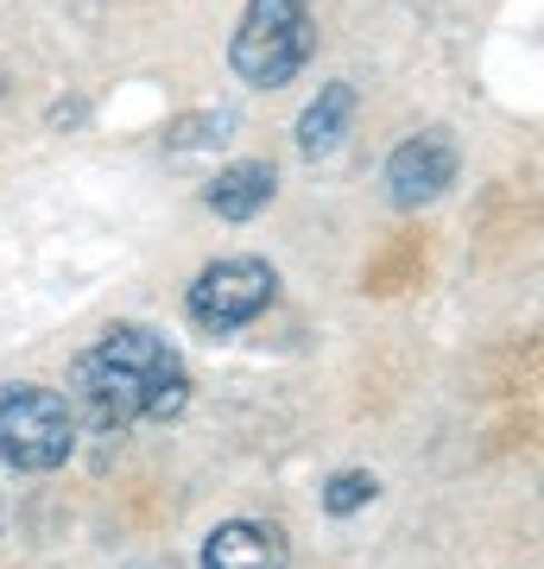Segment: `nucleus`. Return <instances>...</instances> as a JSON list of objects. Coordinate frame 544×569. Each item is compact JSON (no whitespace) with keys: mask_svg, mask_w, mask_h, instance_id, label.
Returning <instances> with one entry per match:
<instances>
[{"mask_svg":"<svg viewBox=\"0 0 544 569\" xmlns=\"http://www.w3.org/2000/svg\"><path fill=\"white\" fill-rule=\"evenodd\" d=\"M77 449V411L51 387H7L0 392V462L20 475H51Z\"/></svg>","mask_w":544,"mask_h":569,"instance_id":"nucleus-3","label":"nucleus"},{"mask_svg":"<svg viewBox=\"0 0 544 569\" xmlns=\"http://www.w3.org/2000/svg\"><path fill=\"white\" fill-rule=\"evenodd\" d=\"M285 563H291V545L266 519H228L202 538V569H285Z\"/></svg>","mask_w":544,"mask_h":569,"instance_id":"nucleus-6","label":"nucleus"},{"mask_svg":"<svg viewBox=\"0 0 544 569\" xmlns=\"http://www.w3.org/2000/svg\"><path fill=\"white\" fill-rule=\"evenodd\" d=\"M456 140H449L444 127H424L412 140L393 146V159H386V197L399 209H424L437 203L449 183H456Z\"/></svg>","mask_w":544,"mask_h":569,"instance_id":"nucleus-5","label":"nucleus"},{"mask_svg":"<svg viewBox=\"0 0 544 569\" xmlns=\"http://www.w3.org/2000/svg\"><path fill=\"white\" fill-rule=\"evenodd\" d=\"M273 298H279V272H273L266 260H254V253H228V260H209L197 272L184 310H190V323L197 329L228 336V329L254 323Z\"/></svg>","mask_w":544,"mask_h":569,"instance_id":"nucleus-4","label":"nucleus"},{"mask_svg":"<svg viewBox=\"0 0 544 569\" xmlns=\"http://www.w3.org/2000/svg\"><path fill=\"white\" fill-rule=\"evenodd\" d=\"M317 26H310V0H247L241 26L228 39V63L247 89H285L310 63Z\"/></svg>","mask_w":544,"mask_h":569,"instance_id":"nucleus-2","label":"nucleus"},{"mask_svg":"<svg viewBox=\"0 0 544 569\" xmlns=\"http://www.w3.org/2000/svg\"><path fill=\"white\" fill-rule=\"evenodd\" d=\"M273 190H279L273 164H266V159H241V164H222V171L209 178L202 203L216 209L222 222H254V216H260V209L273 203Z\"/></svg>","mask_w":544,"mask_h":569,"instance_id":"nucleus-7","label":"nucleus"},{"mask_svg":"<svg viewBox=\"0 0 544 569\" xmlns=\"http://www.w3.org/2000/svg\"><path fill=\"white\" fill-rule=\"evenodd\" d=\"M380 493V481L374 475H362V468H348V475H336L329 488H323V512H336V519H348L355 507H367Z\"/></svg>","mask_w":544,"mask_h":569,"instance_id":"nucleus-9","label":"nucleus"},{"mask_svg":"<svg viewBox=\"0 0 544 569\" xmlns=\"http://www.w3.org/2000/svg\"><path fill=\"white\" fill-rule=\"evenodd\" d=\"M228 127H235L228 108H216V114H190V121H178L171 133H165V146H178V152H190V146H222Z\"/></svg>","mask_w":544,"mask_h":569,"instance_id":"nucleus-10","label":"nucleus"},{"mask_svg":"<svg viewBox=\"0 0 544 569\" xmlns=\"http://www.w3.org/2000/svg\"><path fill=\"white\" fill-rule=\"evenodd\" d=\"M184 406H190V373L178 348L140 323H115L70 367V411H82L96 430L165 425Z\"/></svg>","mask_w":544,"mask_h":569,"instance_id":"nucleus-1","label":"nucleus"},{"mask_svg":"<svg viewBox=\"0 0 544 569\" xmlns=\"http://www.w3.org/2000/svg\"><path fill=\"white\" fill-rule=\"evenodd\" d=\"M355 121V82H323L317 102L298 114V152L304 159H329Z\"/></svg>","mask_w":544,"mask_h":569,"instance_id":"nucleus-8","label":"nucleus"}]
</instances>
